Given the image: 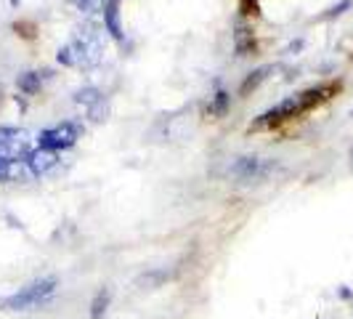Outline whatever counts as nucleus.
Wrapping results in <instances>:
<instances>
[{"instance_id": "nucleus-1", "label": "nucleus", "mask_w": 353, "mask_h": 319, "mask_svg": "<svg viewBox=\"0 0 353 319\" xmlns=\"http://www.w3.org/2000/svg\"><path fill=\"white\" fill-rule=\"evenodd\" d=\"M104 59V37L96 24H83L74 30L70 43L59 48V61L72 70H93Z\"/></svg>"}, {"instance_id": "nucleus-2", "label": "nucleus", "mask_w": 353, "mask_h": 319, "mask_svg": "<svg viewBox=\"0 0 353 319\" xmlns=\"http://www.w3.org/2000/svg\"><path fill=\"white\" fill-rule=\"evenodd\" d=\"M332 88H311L301 93V96H292V99H284L282 104H276L274 109H268L263 112L255 123L250 125V130H268V128H276V125L287 123V120H292V117H298L303 112H308V109H314L316 104H321L324 99H330L327 93Z\"/></svg>"}, {"instance_id": "nucleus-3", "label": "nucleus", "mask_w": 353, "mask_h": 319, "mask_svg": "<svg viewBox=\"0 0 353 319\" xmlns=\"http://www.w3.org/2000/svg\"><path fill=\"white\" fill-rule=\"evenodd\" d=\"M56 277H43V280H35V282H30L27 287H21L19 293L14 296H8L6 301L0 303L3 309H8V311H24V309H32L37 303H43L46 298H51L53 290H56Z\"/></svg>"}, {"instance_id": "nucleus-4", "label": "nucleus", "mask_w": 353, "mask_h": 319, "mask_svg": "<svg viewBox=\"0 0 353 319\" xmlns=\"http://www.w3.org/2000/svg\"><path fill=\"white\" fill-rule=\"evenodd\" d=\"M35 149V139L24 128H0V157L27 160Z\"/></svg>"}, {"instance_id": "nucleus-5", "label": "nucleus", "mask_w": 353, "mask_h": 319, "mask_svg": "<svg viewBox=\"0 0 353 319\" xmlns=\"http://www.w3.org/2000/svg\"><path fill=\"white\" fill-rule=\"evenodd\" d=\"M83 136V128L72 120H64V123L53 125V128H46L40 136H37V146L43 149H53V152H61V149H70L77 144V139Z\"/></svg>"}, {"instance_id": "nucleus-6", "label": "nucleus", "mask_w": 353, "mask_h": 319, "mask_svg": "<svg viewBox=\"0 0 353 319\" xmlns=\"http://www.w3.org/2000/svg\"><path fill=\"white\" fill-rule=\"evenodd\" d=\"M74 104L80 106L93 123H104L106 115H109V106H106L104 93H101L99 88H80L77 93H74Z\"/></svg>"}, {"instance_id": "nucleus-7", "label": "nucleus", "mask_w": 353, "mask_h": 319, "mask_svg": "<svg viewBox=\"0 0 353 319\" xmlns=\"http://www.w3.org/2000/svg\"><path fill=\"white\" fill-rule=\"evenodd\" d=\"M27 165H30V171H32V176L35 178L51 176L53 171L59 168V152H53V149H43V146H35V149L30 152V157H27Z\"/></svg>"}, {"instance_id": "nucleus-8", "label": "nucleus", "mask_w": 353, "mask_h": 319, "mask_svg": "<svg viewBox=\"0 0 353 319\" xmlns=\"http://www.w3.org/2000/svg\"><path fill=\"white\" fill-rule=\"evenodd\" d=\"M32 171L27 165V160H3L0 157V184H8V181H30Z\"/></svg>"}, {"instance_id": "nucleus-9", "label": "nucleus", "mask_w": 353, "mask_h": 319, "mask_svg": "<svg viewBox=\"0 0 353 319\" xmlns=\"http://www.w3.org/2000/svg\"><path fill=\"white\" fill-rule=\"evenodd\" d=\"M265 173V165L261 162V157H239L231 165V176L239 181H255Z\"/></svg>"}, {"instance_id": "nucleus-10", "label": "nucleus", "mask_w": 353, "mask_h": 319, "mask_svg": "<svg viewBox=\"0 0 353 319\" xmlns=\"http://www.w3.org/2000/svg\"><path fill=\"white\" fill-rule=\"evenodd\" d=\"M101 19H104V32H109L114 40H123L125 30H123V24H120V8H117V0L106 3Z\"/></svg>"}, {"instance_id": "nucleus-11", "label": "nucleus", "mask_w": 353, "mask_h": 319, "mask_svg": "<svg viewBox=\"0 0 353 319\" xmlns=\"http://www.w3.org/2000/svg\"><path fill=\"white\" fill-rule=\"evenodd\" d=\"M234 48L239 56H250V53H255V35H252V30H250L248 24H236V30H234Z\"/></svg>"}, {"instance_id": "nucleus-12", "label": "nucleus", "mask_w": 353, "mask_h": 319, "mask_svg": "<svg viewBox=\"0 0 353 319\" xmlns=\"http://www.w3.org/2000/svg\"><path fill=\"white\" fill-rule=\"evenodd\" d=\"M271 72H274V67H261V70L250 72L248 80H245V83H242V88H239V93H242V96H248L250 90H255L263 80H268V75H271Z\"/></svg>"}, {"instance_id": "nucleus-13", "label": "nucleus", "mask_w": 353, "mask_h": 319, "mask_svg": "<svg viewBox=\"0 0 353 319\" xmlns=\"http://www.w3.org/2000/svg\"><path fill=\"white\" fill-rule=\"evenodd\" d=\"M40 75H46V72H24V75H19V88L24 90V93H37L40 86H43V77Z\"/></svg>"}, {"instance_id": "nucleus-14", "label": "nucleus", "mask_w": 353, "mask_h": 319, "mask_svg": "<svg viewBox=\"0 0 353 319\" xmlns=\"http://www.w3.org/2000/svg\"><path fill=\"white\" fill-rule=\"evenodd\" d=\"M74 8H80L83 14H104V0H70Z\"/></svg>"}, {"instance_id": "nucleus-15", "label": "nucleus", "mask_w": 353, "mask_h": 319, "mask_svg": "<svg viewBox=\"0 0 353 319\" xmlns=\"http://www.w3.org/2000/svg\"><path fill=\"white\" fill-rule=\"evenodd\" d=\"M106 303H109V290H99L96 301H93V311H90V319H101L106 311Z\"/></svg>"}, {"instance_id": "nucleus-16", "label": "nucleus", "mask_w": 353, "mask_h": 319, "mask_svg": "<svg viewBox=\"0 0 353 319\" xmlns=\"http://www.w3.org/2000/svg\"><path fill=\"white\" fill-rule=\"evenodd\" d=\"M226 104H229V96H226V93H218V96H215V104L210 106V115H223V112H226Z\"/></svg>"}, {"instance_id": "nucleus-17", "label": "nucleus", "mask_w": 353, "mask_h": 319, "mask_svg": "<svg viewBox=\"0 0 353 319\" xmlns=\"http://www.w3.org/2000/svg\"><path fill=\"white\" fill-rule=\"evenodd\" d=\"M345 8H351V0H340L335 8H330V11H327V14H324L321 19H332V17H337V14H343Z\"/></svg>"}, {"instance_id": "nucleus-18", "label": "nucleus", "mask_w": 353, "mask_h": 319, "mask_svg": "<svg viewBox=\"0 0 353 319\" xmlns=\"http://www.w3.org/2000/svg\"><path fill=\"white\" fill-rule=\"evenodd\" d=\"M242 11L245 14H258V0H242Z\"/></svg>"}]
</instances>
